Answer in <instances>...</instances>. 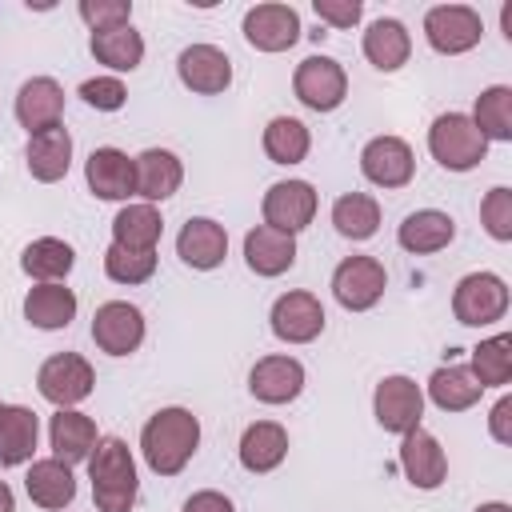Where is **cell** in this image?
I'll use <instances>...</instances> for the list:
<instances>
[{
	"label": "cell",
	"mask_w": 512,
	"mask_h": 512,
	"mask_svg": "<svg viewBox=\"0 0 512 512\" xmlns=\"http://www.w3.org/2000/svg\"><path fill=\"white\" fill-rule=\"evenodd\" d=\"M308 144L312 136L296 116H276L264 128V152L272 164H300L308 156Z\"/></svg>",
	"instance_id": "37"
},
{
	"label": "cell",
	"mask_w": 512,
	"mask_h": 512,
	"mask_svg": "<svg viewBox=\"0 0 512 512\" xmlns=\"http://www.w3.org/2000/svg\"><path fill=\"white\" fill-rule=\"evenodd\" d=\"M292 92L304 108L312 112H332L344 104L348 96V76L344 68L332 60V56H308L296 64V76H292Z\"/></svg>",
	"instance_id": "4"
},
{
	"label": "cell",
	"mask_w": 512,
	"mask_h": 512,
	"mask_svg": "<svg viewBox=\"0 0 512 512\" xmlns=\"http://www.w3.org/2000/svg\"><path fill=\"white\" fill-rule=\"evenodd\" d=\"M184 512H236L232 508V500L224 496V492H192L188 500H184Z\"/></svg>",
	"instance_id": "44"
},
{
	"label": "cell",
	"mask_w": 512,
	"mask_h": 512,
	"mask_svg": "<svg viewBox=\"0 0 512 512\" xmlns=\"http://www.w3.org/2000/svg\"><path fill=\"white\" fill-rule=\"evenodd\" d=\"M476 132L484 140H512V88L508 84H492L476 96V116H472Z\"/></svg>",
	"instance_id": "36"
},
{
	"label": "cell",
	"mask_w": 512,
	"mask_h": 512,
	"mask_svg": "<svg viewBox=\"0 0 512 512\" xmlns=\"http://www.w3.org/2000/svg\"><path fill=\"white\" fill-rule=\"evenodd\" d=\"M200 444V420L188 408H160L144 432H140V452L156 476H176Z\"/></svg>",
	"instance_id": "1"
},
{
	"label": "cell",
	"mask_w": 512,
	"mask_h": 512,
	"mask_svg": "<svg viewBox=\"0 0 512 512\" xmlns=\"http://www.w3.org/2000/svg\"><path fill=\"white\" fill-rule=\"evenodd\" d=\"M476 512H512V508H508V504H480Z\"/></svg>",
	"instance_id": "47"
},
{
	"label": "cell",
	"mask_w": 512,
	"mask_h": 512,
	"mask_svg": "<svg viewBox=\"0 0 512 512\" xmlns=\"http://www.w3.org/2000/svg\"><path fill=\"white\" fill-rule=\"evenodd\" d=\"M408 52H412V40H408V28L392 16H380L368 24L364 32V56L372 68L380 72H396L400 64H408Z\"/></svg>",
	"instance_id": "27"
},
{
	"label": "cell",
	"mask_w": 512,
	"mask_h": 512,
	"mask_svg": "<svg viewBox=\"0 0 512 512\" xmlns=\"http://www.w3.org/2000/svg\"><path fill=\"white\" fill-rule=\"evenodd\" d=\"M48 440H52L56 460H64L72 468V464H80V460L92 456V448H96L100 436H96L92 416H84L76 408H56V416L48 420Z\"/></svg>",
	"instance_id": "21"
},
{
	"label": "cell",
	"mask_w": 512,
	"mask_h": 512,
	"mask_svg": "<svg viewBox=\"0 0 512 512\" xmlns=\"http://www.w3.org/2000/svg\"><path fill=\"white\" fill-rule=\"evenodd\" d=\"M452 312L468 328L496 324L508 312V288H504V280L492 276V272H468L456 284V292H452Z\"/></svg>",
	"instance_id": "5"
},
{
	"label": "cell",
	"mask_w": 512,
	"mask_h": 512,
	"mask_svg": "<svg viewBox=\"0 0 512 512\" xmlns=\"http://www.w3.org/2000/svg\"><path fill=\"white\" fill-rule=\"evenodd\" d=\"M0 408H4V404H0Z\"/></svg>",
	"instance_id": "48"
},
{
	"label": "cell",
	"mask_w": 512,
	"mask_h": 512,
	"mask_svg": "<svg viewBox=\"0 0 512 512\" xmlns=\"http://www.w3.org/2000/svg\"><path fill=\"white\" fill-rule=\"evenodd\" d=\"M84 180L100 200L136 196V168H132L128 152H120V148H92V156L84 164Z\"/></svg>",
	"instance_id": "19"
},
{
	"label": "cell",
	"mask_w": 512,
	"mask_h": 512,
	"mask_svg": "<svg viewBox=\"0 0 512 512\" xmlns=\"http://www.w3.org/2000/svg\"><path fill=\"white\" fill-rule=\"evenodd\" d=\"M468 372L476 376L480 388L508 384V380H512V336L500 332V336L476 344V348H472V368H468Z\"/></svg>",
	"instance_id": "38"
},
{
	"label": "cell",
	"mask_w": 512,
	"mask_h": 512,
	"mask_svg": "<svg viewBox=\"0 0 512 512\" xmlns=\"http://www.w3.org/2000/svg\"><path fill=\"white\" fill-rule=\"evenodd\" d=\"M360 172L380 188H404L416 172V160L400 136H376L360 152Z\"/></svg>",
	"instance_id": "15"
},
{
	"label": "cell",
	"mask_w": 512,
	"mask_h": 512,
	"mask_svg": "<svg viewBox=\"0 0 512 512\" xmlns=\"http://www.w3.org/2000/svg\"><path fill=\"white\" fill-rule=\"evenodd\" d=\"M36 436H40V420H36L32 408H24V404H4L0 408V464L4 468H16V464L32 460Z\"/></svg>",
	"instance_id": "25"
},
{
	"label": "cell",
	"mask_w": 512,
	"mask_h": 512,
	"mask_svg": "<svg viewBox=\"0 0 512 512\" xmlns=\"http://www.w3.org/2000/svg\"><path fill=\"white\" fill-rule=\"evenodd\" d=\"M24 316H28V324H36L44 332L68 328L72 316H76V292L64 288V284H36L24 296Z\"/></svg>",
	"instance_id": "30"
},
{
	"label": "cell",
	"mask_w": 512,
	"mask_h": 512,
	"mask_svg": "<svg viewBox=\"0 0 512 512\" xmlns=\"http://www.w3.org/2000/svg\"><path fill=\"white\" fill-rule=\"evenodd\" d=\"M452 236H456L452 216H448V212H436V208H420V212L404 216V224H400V232H396L400 248H404V252H416V256H428V252L448 248Z\"/></svg>",
	"instance_id": "26"
},
{
	"label": "cell",
	"mask_w": 512,
	"mask_h": 512,
	"mask_svg": "<svg viewBox=\"0 0 512 512\" xmlns=\"http://www.w3.org/2000/svg\"><path fill=\"white\" fill-rule=\"evenodd\" d=\"M104 272L116 284H144L156 272V252H132V248L112 244L104 252Z\"/></svg>",
	"instance_id": "39"
},
{
	"label": "cell",
	"mask_w": 512,
	"mask_h": 512,
	"mask_svg": "<svg viewBox=\"0 0 512 512\" xmlns=\"http://www.w3.org/2000/svg\"><path fill=\"white\" fill-rule=\"evenodd\" d=\"M480 384H476V376L464 368V364H444V368H436L432 372V380H428V396H432V404L436 408H444V412H464V408H472L476 400H480Z\"/></svg>",
	"instance_id": "32"
},
{
	"label": "cell",
	"mask_w": 512,
	"mask_h": 512,
	"mask_svg": "<svg viewBox=\"0 0 512 512\" xmlns=\"http://www.w3.org/2000/svg\"><path fill=\"white\" fill-rule=\"evenodd\" d=\"M80 96H84V104H92L96 112H116V108H124L128 88H124L116 76H92V80L80 84Z\"/></svg>",
	"instance_id": "42"
},
{
	"label": "cell",
	"mask_w": 512,
	"mask_h": 512,
	"mask_svg": "<svg viewBox=\"0 0 512 512\" xmlns=\"http://www.w3.org/2000/svg\"><path fill=\"white\" fill-rule=\"evenodd\" d=\"M92 56L116 72H132L144 60V36L124 24V28H108V32H92Z\"/></svg>",
	"instance_id": "34"
},
{
	"label": "cell",
	"mask_w": 512,
	"mask_h": 512,
	"mask_svg": "<svg viewBox=\"0 0 512 512\" xmlns=\"http://www.w3.org/2000/svg\"><path fill=\"white\" fill-rule=\"evenodd\" d=\"M372 408H376V420L384 432H412L420 428V416H424V392L416 380L408 376H384L376 384V396H372Z\"/></svg>",
	"instance_id": "9"
},
{
	"label": "cell",
	"mask_w": 512,
	"mask_h": 512,
	"mask_svg": "<svg viewBox=\"0 0 512 512\" xmlns=\"http://www.w3.org/2000/svg\"><path fill=\"white\" fill-rule=\"evenodd\" d=\"M312 12L320 20H328L332 28H352L360 20V0H312Z\"/></svg>",
	"instance_id": "43"
},
{
	"label": "cell",
	"mask_w": 512,
	"mask_h": 512,
	"mask_svg": "<svg viewBox=\"0 0 512 512\" xmlns=\"http://www.w3.org/2000/svg\"><path fill=\"white\" fill-rule=\"evenodd\" d=\"M24 488H28L32 504H40V508H64L76 496V476H72V468L64 460L52 456V460H36L28 468Z\"/></svg>",
	"instance_id": "29"
},
{
	"label": "cell",
	"mask_w": 512,
	"mask_h": 512,
	"mask_svg": "<svg viewBox=\"0 0 512 512\" xmlns=\"http://www.w3.org/2000/svg\"><path fill=\"white\" fill-rule=\"evenodd\" d=\"M316 216V188L308 180H280L264 192V224L296 236Z\"/></svg>",
	"instance_id": "11"
},
{
	"label": "cell",
	"mask_w": 512,
	"mask_h": 512,
	"mask_svg": "<svg viewBox=\"0 0 512 512\" xmlns=\"http://www.w3.org/2000/svg\"><path fill=\"white\" fill-rule=\"evenodd\" d=\"M384 288H388V276H384V264L376 256H344L332 272V296L348 312L372 308L384 296Z\"/></svg>",
	"instance_id": "7"
},
{
	"label": "cell",
	"mask_w": 512,
	"mask_h": 512,
	"mask_svg": "<svg viewBox=\"0 0 512 512\" xmlns=\"http://www.w3.org/2000/svg\"><path fill=\"white\" fill-rule=\"evenodd\" d=\"M272 332L284 344H308L324 332V308L312 292H284L272 304Z\"/></svg>",
	"instance_id": "14"
},
{
	"label": "cell",
	"mask_w": 512,
	"mask_h": 512,
	"mask_svg": "<svg viewBox=\"0 0 512 512\" xmlns=\"http://www.w3.org/2000/svg\"><path fill=\"white\" fill-rule=\"evenodd\" d=\"M400 468L416 488L432 492L448 476V456H444V448L432 432L412 428V432H404V444H400Z\"/></svg>",
	"instance_id": "17"
},
{
	"label": "cell",
	"mask_w": 512,
	"mask_h": 512,
	"mask_svg": "<svg viewBox=\"0 0 512 512\" xmlns=\"http://www.w3.org/2000/svg\"><path fill=\"white\" fill-rule=\"evenodd\" d=\"M288 456V432L276 420H256L240 436V464L248 472H272Z\"/></svg>",
	"instance_id": "28"
},
{
	"label": "cell",
	"mask_w": 512,
	"mask_h": 512,
	"mask_svg": "<svg viewBox=\"0 0 512 512\" xmlns=\"http://www.w3.org/2000/svg\"><path fill=\"white\" fill-rule=\"evenodd\" d=\"M488 424H492V436H496L500 444L512 440V428H508V424H512V396H504V400L492 408V420H488Z\"/></svg>",
	"instance_id": "45"
},
{
	"label": "cell",
	"mask_w": 512,
	"mask_h": 512,
	"mask_svg": "<svg viewBox=\"0 0 512 512\" xmlns=\"http://www.w3.org/2000/svg\"><path fill=\"white\" fill-rule=\"evenodd\" d=\"M480 220L492 240H512V188H492L480 204Z\"/></svg>",
	"instance_id": "41"
},
{
	"label": "cell",
	"mask_w": 512,
	"mask_h": 512,
	"mask_svg": "<svg viewBox=\"0 0 512 512\" xmlns=\"http://www.w3.org/2000/svg\"><path fill=\"white\" fill-rule=\"evenodd\" d=\"M244 40L256 52H284L300 40V16L292 4H256L244 12Z\"/></svg>",
	"instance_id": "12"
},
{
	"label": "cell",
	"mask_w": 512,
	"mask_h": 512,
	"mask_svg": "<svg viewBox=\"0 0 512 512\" xmlns=\"http://www.w3.org/2000/svg\"><path fill=\"white\" fill-rule=\"evenodd\" d=\"M0 512H16V500H12V488L0 480Z\"/></svg>",
	"instance_id": "46"
},
{
	"label": "cell",
	"mask_w": 512,
	"mask_h": 512,
	"mask_svg": "<svg viewBox=\"0 0 512 512\" xmlns=\"http://www.w3.org/2000/svg\"><path fill=\"white\" fill-rule=\"evenodd\" d=\"M176 252H180V260H184L188 268L212 272V268H220L224 256H228V232H224V224H216V220H208V216H192V220L180 228V236H176Z\"/></svg>",
	"instance_id": "18"
},
{
	"label": "cell",
	"mask_w": 512,
	"mask_h": 512,
	"mask_svg": "<svg viewBox=\"0 0 512 512\" xmlns=\"http://www.w3.org/2000/svg\"><path fill=\"white\" fill-rule=\"evenodd\" d=\"M424 36L436 52L444 56H460L468 48L480 44L484 36V24H480V12L468 8V4H440V8H428L424 16Z\"/></svg>",
	"instance_id": "8"
},
{
	"label": "cell",
	"mask_w": 512,
	"mask_h": 512,
	"mask_svg": "<svg viewBox=\"0 0 512 512\" xmlns=\"http://www.w3.org/2000/svg\"><path fill=\"white\" fill-rule=\"evenodd\" d=\"M332 224L344 240H368L376 236L380 228V204L364 192H344L336 204H332Z\"/></svg>",
	"instance_id": "35"
},
{
	"label": "cell",
	"mask_w": 512,
	"mask_h": 512,
	"mask_svg": "<svg viewBox=\"0 0 512 512\" xmlns=\"http://www.w3.org/2000/svg\"><path fill=\"white\" fill-rule=\"evenodd\" d=\"M92 340H96V348L108 352V356H128V352H136L140 340H144V316H140V308L128 304V300H108V304H100L96 316H92Z\"/></svg>",
	"instance_id": "10"
},
{
	"label": "cell",
	"mask_w": 512,
	"mask_h": 512,
	"mask_svg": "<svg viewBox=\"0 0 512 512\" xmlns=\"http://www.w3.org/2000/svg\"><path fill=\"white\" fill-rule=\"evenodd\" d=\"M80 20L92 32L124 28L132 20V0H80Z\"/></svg>",
	"instance_id": "40"
},
{
	"label": "cell",
	"mask_w": 512,
	"mask_h": 512,
	"mask_svg": "<svg viewBox=\"0 0 512 512\" xmlns=\"http://www.w3.org/2000/svg\"><path fill=\"white\" fill-rule=\"evenodd\" d=\"M72 264H76L72 244L56 240V236H40V240H32V244L24 248V256H20V268H24L28 276L44 280V284L64 280V276L72 272Z\"/></svg>",
	"instance_id": "33"
},
{
	"label": "cell",
	"mask_w": 512,
	"mask_h": 512,
	"mask_svg": "<svg viewBox=\"0 0 512 512\" xmlns=\"http://www.w3.org/2000/svg\"><path fill=\"white\" fill-rule=\"evenodd\" d=\"M64 116V88L52 76H32L16 92V120L28 128V136H40L48 128H60Z\"/></svg>",
	"instance_id": "13"
},
{
	"label": "cell",
	"mask_w": 512,
	"mask_h": 512,
	"mask_svg": "<svg viewBox=\"0 0 512 512\" xmlns=\"http://www.w3.org/2000/svg\"><path fill=\"white\" fill-rule=\"evenodd\" d=\"M176 72H180L184 88H192L200 96H216L232 84V60L216 44H188L176 60Z\"/></svg>",
	"instance_id": "16"
},
{
	"label": "cell",
	"mask_w": 512,
	"mask_h": 512,
	"mask_svg": "<svg viewBox=\"0 0 512 512\" xmlns=\"http://www.w3.org/2000/svg\"><path fill=\"white\" fill-rule=\"evenodd\" d=\"M300 388H304V368L292 356H264L248 372V392L260 404H288L300 396Z\"/></svg>",
	"instance_id": "20"
},
{
	"label": "cell",
	"mask_w": 512,
	"mask_h": 512,
	"mask_svg": "<svg viewBox=\"0 0 512 512\" xmlns=\"http://www.w3.org/2000/svg\"><path fill=\"white\" fill-rule=\"evenodd\" d=\"M24 160H28L32 180H40V184H56L60 176H68V164H72V136H68V128L60 124V128H48L40 136H28Z\"/></svg>",
	"instance_id": "23"
},
{
	"label": "cell",
	"mask_w": 512,
	"mask_h": 512,
	"mask_svg": "<svg viewBox=\"0 0 512 512\" xmlns=\"http://www.w3.org/2000/svg\"><path fill=\"white\" fill-rule=\"evenodd\" d=\"M160 228H164V220L152 204H128L112 220V244L132 248V252H156Z\"/></svg>",
	"instance_id": "31"
},
{
	"label": "cell",
	"mask_w": 512,
	"mask_h": 512,
	"mask_svg": "<svg viewBox=\"0 0 512 512\" xmlns=\"http://www.w3.org/2000/svg\"><path fill=\"white\" fill-rule=\"evenodd\" d=\"M428 148H432L436 164L448 172H468L488 156V140L476 132L472 116H464V112L436 116V124L428 128Z\"/></svg>",
	"instance_id": "3"
},
{
	"label": "cell",
	"mask_w": 512,
	"mask_h": 512,
	"mask_svg": "<svg viewBox=\"0 0 512 512\" xmlns=\"http://www.w3.org/2000/svg\"><path fill=\"white\" fill-rule=\"evenodd\" d=\"M92 384H96V372H92V364H88L84 356H76V352H56V356H48V360L40 364V372H36L40 396L52 400L56 408L80 404V400L92 392Z\"/></svg>",
	"instance_id": "6"
},
{
	"label": "cell",
	"mask_w": 512,
	"mask_h": 512,
	"mask_svg": "<svg viewBox=\"0 0 512 512\" xmlns=\"http://www.w3.org/2000/svg\"><path fill=\"white\" fill-rule=\"evenodd\" d=\"M132 168H136V196H144L148 204L152 200H168L180 188V180H184V168H180L176 152H168V148L140 152L132 160Z\"/></svg>",
	"instance_id": "24"
},
{
	"label": "cell",
	"mask_w": 512,
	"mask_h": 512,
	"mask_svg": "<svg viewBox=\"0 0 512 512\" xmlns=\"http://www.w3.org/2000/svg\"><path fill=\"white\" fill-rule=\"evenodd\" d=\"M244 260L256 276H280L296 264V236L288 232H276L268 224H256L248 236H244Z\"/></svg>",
	"instance_id": "22"
},
{
	"label": "cell",
	"mask_w": 512,
	"mask_h": 512,
	"mask_svg": "<svg viewBox=\"0 0 512 512\" xmlns=\"http://www.w3.org/2000/svg\"><path fill=\"white\" fill-rule=\"evenodd\" d=\"M92 476V500L100 512H132L136 504V460L120 436L96 440V452L88 456Z\"/></svg>",
	"instance_id": "2"
}]
</instances>
